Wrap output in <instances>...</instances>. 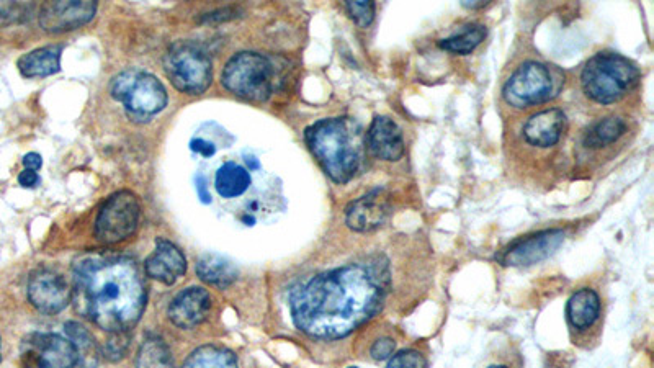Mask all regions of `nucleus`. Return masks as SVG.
I'll list each match as a JSON object with an SVG mask.
<instances>
[{
	"instance_id": "nucleus-1",
	"label": "nucleus",
	"mask_w": 654,
	"mask_h": 368,
	"mask_svg": "<svg viewBox=\"0 0 654 368\" xmlns=\"http://www.w3.org/2000/svg\"><path fill=\"white\" fill-rule=\"evenodd\" d=\"M390 282L377 267L345 265L301 283L290 295L293 323L316 339H341L377 315Z\"/></svg>"
},
{
	"instance_id": "nucleus-2",
	"label": "nucleus",
	"mask_w": 654,
	"mask_h": 368,
	"mask_svg": "<svg viewBox=\"0 0 654 368\" xmlns=\"http://www.w3.org/2000/svg\"><path fill=\"white\" fill-rule=\"evenodd\" d=\"M77 310L107 333H128L143 316L148 287L131 257L84 254L72 265Z\"/></svg>"
},
{
	"instance_id": "nucleus-3",
	"label": "nucleus",
	"mask_w": 654,
	"mask_h": 368,
	"mask_svg": "<svg viewBox=\"0 0 654 368\" xmlns=\"http://www.w3.org/2000/svg\"><path fill=\"white\" fill-rule=\"evenodd\" d=\"M306 144L336 184L354 179L360 166V149L354 125L347 118H326L311 125Z\"/></svg>"
},
{
	"instance_id": "nucleus-4",
	"label": "nucleus",
	"mask_w": 654,
	"mask_h": 368,
	"mask_svg": "<svg viewBox=\"0 0 654 368\" xmlns=\"http://www.w3.org/2000/svg\"><path fill=\"white\" fill-rule=\"evenodd\" d=\"M640 81V71L622 54L597 53L584 64L581 87L594 104L612 105L632 92Z\"/></svg>"
},
{
	"instance_id": "nucleus-5",
	"label": "nucleus",
	"mask_w": 654,
	"mask_h": 368,
	"mask_svg": "<svg viewBox=\"0 0 654 368\" xmlns=\"http://www.w3.org/2000/svg\"><path fill=\"white\" fill-rule=\"evenodd\" d=\"M113 99L125 105L133 122H149L167 107V90L159 79L148 72L126 69L113 77L110 84Z\"/></svg>"
},
{
	"instance_id": "nucleus-6",
	"label": "nucleus",
	"mask_w": 654,
	"mask_h": 368,
	"mask_svg": "<svg viewBox=\"0 0 654 368\" xmlns=\"http://www.w3.org/2000/svg\"><path fill=\"white\" fill-rule=\"evenodd\" d=\"M224 89L247 102H265L274 92L275 71L264 54L244 51L229 59L221 74Z\"/></svg>"
},
{
	"instance_id": "nucleus-7",
	"label": "nucleus",
	"mask_w": 654,
	"mask_h": 368,
	"mask_svg": "<svg viewBox=\"0 0 654 368\" xmlns=\"http://www.w3.org/2000/svg\"><path fill=\"white\" fill-rule=\"evenodd\" d=\"M164 72L175 89L200 95L213 81V64L202 46L192 41H177L164 58Z\"/></svg>"
},
{
	"instance_id": "nucleus-8",
	"label": "nucleus",
	"mask_w": 654,
	"mask_h": 368,
	"mask_svg": "<svg viewBox=\"0 0 654 368\" xmlns=\"http://www.w3.org/2000/svg\"><path fill=\"white\" fill-rule=\"evenodd\" d=\"M560 72L547 64L527 61L509 77L502 89L507 105L514 108H530L547 104L561 90Z\"/></svg>"
},
{
	"instance_id": "nucleus-9",
	"label": "nucleus",
	"mask_w": 654,
	"mask_h": 368,
	"mask_svg": "<svg viewBox=\"0 0 654 368\" xmlns=\"http://www.w3.org/2000/svg\"><path fill=\"white\" fill-rule=\"evenodd\" d=\"M141 221V203L135 193L120 190L107 198L95 220L94 236L100 244L113 246L131 238Z\"/></svg>"
},
{
	"instance_id": "nucleus-10",
	"label": "nucleus",
	"mask_w": 654,
	"mask_h": 368,
	"mask_svg": "<svg viewBox=\"0 0 654 368\" xmlns=\"http://www.w3.org/2000/svg\"><path fill=\"white\" fill-rule=\"evenodd\" d=\"M20 352L25 368H76L79 362V349L58 334H32Z\"/></svg>"
},
{
	"instance_id": "nucleus-11",
	"label": "nucleus",
	"mask_w": 654,
	"mask_h": 368,
	"mask_svg": "<svg viewBox=\"0 0 654 368\" xmlns=\"http://www.w3.org/2000/svg\"><path fill=\"white\" fill-rule=\"evenodd\" d=\"M74 288L53 269H38L28 280V300L45 315H58L68 308Z\"/></svg>"
},
{
	"instance_id": "nucleus-12",
	"label": "nucleus",
	"mask_w": 654,
	"mask_h": 368,
	"mask_svg": "<svg viewBox=\"0 0 654 368\" xmlns=\"http://www.w3.org/2000/svg\"><path fill=\"white\" fill-rule=\"evenodd\" d=\"M563 229H545L527 238L519 239L502 252L499 261L509 267H529L545 261L565 241Z\"/></svg>"
},
{
	"instance_id": "nucleus-13",
	"label": "nucleus",
	"mask_w": 654,
	"mask_h": 368,
	"mask_svg": "<svg viewBox=\"0 0 654 368\" xmlns=\"http://www.w3.org/2000/svg\"><path fill=\"white\" fill-rule=\"evenodd\" d=\"M97 2H48L40 10V25L48 33H66L84 27L95 17Z\"/></svg>"
},
{
	"instance_id": "nucleus-14",
	"label": "nucleus",
	"mask_w": 654,
	"mask_h": 368,
	"mask_svg": "<svg viewBox=\"0 0 654 368\" xmlns=\"http://www.w3.org/2000/svg\"><path fill=\"white\" fill-rule=\"evenodd\" d=\"M390 213V197L385 190L375 189L350 203L345 210V223L357 233H370L385 225Z\"/></svg>"
},
{
	"instance_id": "nucleus-15",
	"label": "nucleus",
	"mask_w": 654,
	"mask_h": 368,
	"mask_svg": "<svg viewBox=\"0 0 654 368\" xmlns=\"http://www.w3.org/2000/svg\"><path fill=\"white\" fill-rule=\"evenodd\" d=\"M210 310V293L202 287H190L182 290L171 301L167 315L177 328L193 329L207 319Z\"/></svg>"
},
{
	"instance_id": "nucleus-16",
	"label": "nucleus",
	"mask_w": 654,
	"mask_h": 368,
	"mask_svg": "<svg viewBox=\"0 0 654 368\" xmlns=\"http://www.w3.org/2000/svg\"><path fill=\"white\" fill-rule=\"evenodd\" d=\"M144 270L151 279L164 285H174L187 272V259L174 243L157 238L156 249L144 262Z\"/></svg>"
},
{
	"instance_id": "nucleus-17",
	"label": "nucleus",
	"mask_w": 654,
	"mask_h": 368,
	"mask_svg": "<svg viewBox=\"0 0 654 368\" xmlns=\"http://www.w3.org/2000/svg\"><path fill=\"white\" fill-rule=\"evenodd\" d=\"M367 146L375 158L399 161L404 156L403 131L390 117H375L367 131Z\"/></svg>"
},
{
	"instance_id": "nucleus-18",
	"label": "nucleus",
	"mask_w": 654,
	"mask_h": 368,
	"mask_svg": "<svg viewBox=\"0 0 654 368\" xmlns=\"http://www.w3.org/2000/svg\"><path fill=\"white\" fill-rule=\"evenodd\" d=\"M566 130V115L560 108H547L535 113L524 126V138L537 148H551L560 143Z\"/></svg>"
},
{
	"instance_id": "nucleus-19",
	"label": "nucleus",
	"mask_w": 654,
	"mask_h": 368,
	"mask_svg": "<svg viewBox=\"0 0 654 368\" xmlns=\"http://www.w3.org/2000/svg\"><path fill=\"white\" fill-rule=\"evenodd\" d=\"M601 297L592 288H581L573 293L566 305V318L571 328L587 331L601 318Z\"/></svg>"
},
{
	"instance_id": "nucleus-20",
	"label": "nucleus",
	"mask_w": 654,
	"mask_h": 368,
	"mask_svg": "<svg viewBox=\"0 0 654 368\" xmlns=\"http://www.w3.org/2000/svg\"><path fill=\"white\" fill-rule=\"evenodd\" d=\"M61 53H63L61 46H43L38 50L30 51L18 59V71L28 79L53 76L61 71Z\"/></svg>"
},
{
	"instance_id": "nucleus-21",
	"label": "nucleus",
	"mask_w": 654,
	"mask_h": 368,
	"mask_svg": "<svg viewBox=\"0 0 654 368\" xmlns=\"http://www.w3.org/2000/svg\"><path fill=\"white\" fill-rule=\"evenodd\" d=\"M628 125L623 118L607 117L587 128L583 136V146L587 151H601L612 144L619 143L627 135Z\"/></svg>"
},
{
	"instance_id": "nucleus-22",
	"label": "nucleus",
	"mask_w": 654,
	"mask_h": 368,
	"mask_svg": "<svg viewBox=\"0 0 654 368\" xmlns=\"http://www.w3.org/2000/svg\"><path fill=\"white\" fill-rule=\"evenodd\" d=\"M197 275L202 282L218 288H228L239 277V270L233 262L218 254H205L197 262Z\"/></svg>"
},
{
	"instance_id": "nucleus-23",
	"label": "nucleus",
	"mask_w": 654,
	"mask_h": 368,
	"mask_svg": "<svg viewBox=\"0 0 654 368\" xmlns=\"http://www.w3.org/2000/svg\"><path fill=\"white\" fill-rule=\"evenodd\" d=\"M252 184V177L246 167L239 166L236 162H224L223 166L216 171L215 189L218 195L223 198H238L249 190Z\"/></svg>"
},
{
	"instance_id": "nucleus-24",
	"label": "nucleus",
	"mask_w": 654,
	"mask_h": 368,
	"mask_svg": "<svg viewBox=\"0 0 654 368\" xmlns=\"http://www.w3.org/2000/svg\"><path fill=\"white\" fill-rule=\"evenodd\" d=\"M182 368H239L233 352L220 346H202L187 357Z\"/></svg>"
},
{
	"instance_id": "nucleus-25",
	"label": "nucleus",
	"mask_w": 654,
	"mask_h": 368,
	"mask_svg": "<svg viewBox=\"0 0 654 368\" xmlns=\"http://www.w3.org/2000/svg\"><path fill=\"white\" fill-rule=\"evenodd\" d=\"M136 368H175L174 359L166 342L161 337L144 339L135 360Z\"/></svg>"
},
{
	"instance_id": "nucleus-26",
	"label": "nucleus",
	"mask_w": 654,
	"mask_h": 368,
	"mask_svg": "<svg viewBox=\"0 0 654 368\" xmlns=\"http://www.w3.org/2000/svg\"><path fill=\"white\" fill-rule=\"evenodd\" d=\"M484 38H486V27L480 23H471V25L463 27L462 32L440 41L439 45L442 50L450 51V53L470 54L483 43Z\"/></svg>"
},
{
	"instance_id": "nucleus-27",
	"label": "nucleus",
	"mask_w": 654,
	"mask_h": 368,
	"mask_svg": "<svg viewBox=\"0 0 654 368\" xmlns=\"http://www.w3.org/2000/svg\"><path fill=\"white\" fill-rule=\"evenodd\" d=\"M345 9L350 17L354 18L359 27L367 28L375 18V4L370 0H359V2H347Z\"/></svg>"
},
{
	"instance_id": "nucleus-28",
	"label": "nucleus",
	"mask_w": 654,
	"mask_h": 368,
	"mask_svg": "<svg viewBox=\"0 0 654 368\" xmlns=\"http://www.w3.org/2000/svg\"><path fill=\"white\" fill-rule=\"evenodd\" d=\"M386 368H427V360L416 349H406V351L393 355V359Z\"/></svg>"
},
{
	"instance_id": "nucleus-29",
	"label": "nucleus",
	"mask_w": 654,
	"mask_h": 368,
	"mask_svg": "<svg viewBox=\"0 0 654 368\" xmlns=\"http://www.w3.org/2000/svg\"><path fill=\"white\" fill-rule=\"evenodd\" d=\"M128 346H130V342H128L126 333L113 334L112 341H108L104 347L105 359L113 360V362L123 359L125 352H128Z\"/></svg>"
},
{
	"instance_id": "nucleus-30",
	"label": "nucleus",
	"mask_w": 654,
	"mask_h": 368,
	"mask_svg": "<svg viewBox=\"0 0 654 368\" xmlns=\"http://www.w3.org/2000/svg\"><path fill=\"white\" fill-rule=\"evenodd\" d=\"M396 349L395 339L391 337H380L377 341L373 342L372 349H370V355H372L375 360H386L390 359L393 352Z\"/></svg>"
},
{
	"instance_id": "nucleus-31",
	"label": "nucleus",
	"mask_w": 654,
	"mask_h": 368,
	"mask_svg": "<svg viewBox=\"0 0 654 368\" xmlns=\"http://www.w3.org/2000/svg\"><path fill=\"white\" fill-rule=\"evenodd\" d=\"M66 333L71 337V342L74 346L79 349V347H89L92 344V337L87 333V329H84V326H81L79 323H68L66 324Z\"/></svg>"
},
{
	"instance_id": "nucleus-32",
	"label": "nucleus",
	"mask_w": 654,
	"mask_h": 368,
	"mask_svg": "<svg viewBox=\"0 0 654 368\" xmlns=\"http://www.w3.org/2000/svg\"><path fill=\"white\" fill-rule=\"evenodd\" d=\"M190 149H192L193 153L203 156V158H213L216 154L215 144L207 140H202V138H193L190 141Z\"/></svg>"
},
{
	"instance_id": "nucleus-33",
	"label": "nucleus",
	"mask_w": 654,
	"mask_h": 368,
	"mask_svg": "<svg viewBox=\"0 0 654 368\" xmlns=\"http://www.w3.org/2000/svg\"><path fill=\"white\" fill-rule=\"evenodd\" d=\"M41 179L38 172L30 171V169H23L18 174V184L22 185L23 189H35L40 185Z\"/></svg>"
},
{
	"instance_id": "nucleus-34",
	"label": "nucleus",
	"mask_w": 654,
	"mask_h": 368,
	"mask_svg": "<svg viewBox=\"0 0 654 368\" xmlns=\"http://www.w3.org/2000/svg\"><path fill=\"white\" fill-rule=\"evenodd\" d=\"M195 189H197L200 202L205 203V205H210L211 195L210 192H208L207 179H205V176H202V174H197V176H195Z\"/></svg>"
},
{
	"instance_id": "nucleus-35",
	"label": "nucleus",
	"mask_w": 654,
	"mask_h": 368,
	"mask_svg": "<svg viewBox=\"0 0 654 368\" xmlns=\"http://www.w3.org/2000/svg\"><path fill=\"white\" fill-rule=\"evenodd\" d=\"M23 167L25 169H30V171H40L41 166H43V159H41L40 154L38 153H28L25 154L23 158Z\"/></svg>"
},
{
	"instance_id": "nucleus-36",
	"label": "nucleus",
	"mask_w": 654,
	"mask_h": 368,
	"mask_svg": "<svg viewBox=\"0 0 654 368\" xmlns=\"http://www.w3.org/2000/svg\"><path fill=\"white\" fill-rule=\"evenodd\" d=\"M246 164L251 167V169H260L259 161H256V158H252V156L246 158Z\"/></svg>"
},
{
	"instance_id": "nucleus-37",
	"label": "nucleus",
	"mask_w": 654,
	"mask_h": 368,
	"mask_svg": "<svg viewBox=\"0 0 654 368\" xmlns=\"http://www.w3.org/2000/svg\"><path fill=\"white\" fill-rule=\"evenodd\" d=\"M488 368H509V367H506V365H491V367Z\"/></svg>"
},
{
	"instance_id": "nucleus-38",
	"label": "nucleus",
	"mask_w": 654,
	"mask_h": 368,
	"mask_svg": "<svg viewBox=\"0 0 654 368\" xmlns=\"http://www.w3.org/2000/svg\"><path fill=\"white\" fill-rule=\"evenodd\" d=\"M0 362H2V355H0Z\"/></svg>"
},
{
	"instance_id": "nucleus-39",
	"label": "nucleus",
	"mask_w": 654,
	"mask_h": 368,
	"mask_svg": "<svg viewBox=\"0 0 654 368\" xmlns=\"http://www.w3.org/2000/svg\"><path fill=\"white\" fill-rule=\"evenodd\" d=\"M349 368H357V367H349Z\"/></svg>"
}]
</instances>
